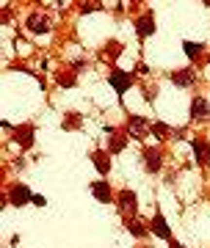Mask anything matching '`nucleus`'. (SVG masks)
Returning <instances> with one entry per match:
<instances>
[{
	"label": "nucleus",
	"instance_id": "nucleus-1",
	"mask_svg": "<svg viewBox=\"0 0 210 248\" xmlns=\"http://www.w3.org/2000/svg\"><path fill=\"white\" fill-rule=\"evenodd\" d=\"M136 83V75L133 72H124V69H111V75H108V86L119 94V97H124L127 91H130V86Z\"/></svg>",
	"mask_w": 210,
	"mask_h": 248
},
{
	"label": "nucleus",
	"instance_id": "nucleus-2",
	"mask_svg": "<svg viewBox=\"0 0 210 248\" xmlns=\"http://www.w3.org/2000/svg\"><path fill=\"white\" fill-rule=\"evenodd\" d=\"M116 207H119V213L124 215V218H136V210H139V196H136V190H130V187H124V190H119L116 193Z\"/></svg>",
	"mask_w": 210,
	"mask_h": 248
},
{
	"label": "nucleus",
	"instance_id": "nucleus-3",
	"mask_svg": "<svg viewBox=\"0 0 210 248\" xmlns=\"http://www.w3.org/2000/svg\"><path fill=\"white\" fill-rule=\"evenodd\" d=\"M88 190L94 193V199H97L100 204L116 202V193H114V187H111V182H108V179H94V182L88 185Z\"/></svg>",
	"mask_w": 210,
	"mask_h": 248
},
{
	"label": "nucleus",
	"instance_id": "nucleus-4",
	"mask_svg": "<svg viewBox=\"0 0 210 248\" xmlns=\"http://www.w3.org/2000/svg\"><path fill=\"white\" fill-rule=\"evenodd\" d=\"M127 135L130 138H147V135H152V122H147L144 116H130L127 119Z\"/></svg>",
	"mask_w": 210,
	"mask_h": 248
},
{
	"label": "nucleus",
	"instance_id": "nucleus-5",
	"mask_svg": "<svg viewBox=\"0 0 210 248\" xmlns=\"http://www.w3.org/2000/svg\"><path fill=\"white\" fill-rule=\"evenodd\" d=\"M149 232H152L158 240H166V243L175 240V234H172V229H169L166 218L160 215V210H155V215H152V221H149Z\"/></svg>",
	"mask_w": 210,
	"mask_h": 248
},
{
	"label": "nucleus",
	"instance_id": "nucleus-6",
	"mask_svg": "<svg viewBox=\"0 0 210 248\" xmlns=\"http://www.w3.org/2000/svg\"><path fill=\"white\" fill-rule=\"evenodd\" d=\"M191 152H193V160H196V166L205 169L210 163V141L208 138H193L191 141Z\"/></svg>",
	"mask_w": 210,
	"mask_h": 248
},
{
	"label": "nucleus",
	"instance_id": "nucleus-7",
	"mask_svg": "<svg viewBox=\"0 0 210 248\" xmlns=\"http://www.w3.org/2000/svg\"><path fill=\"white\" fill-rule=\"evenodd\" d=\"M141 157H144V169L149 174H158L160 166H163V152L158 149V146H147V149L141 152Z\"/></svg>",
	"mask_w": 210,
	"mask_h": 248
},
{
	"label": "nucleus",
	"instance_id": "nucleus-8",
	"mask_svg": "<svg viewBox=\"0 0 210 248\" xmlns=\"http://www.w3.org/2000/svg\"><path fill=\"white\" fill-rule=\"evenodd\" d=\"M9 204L11 207H25V204H31L34 202V193H31V187L28 185H14V187H9Z\"/></svg>",
	"mask_w": 210,
	"mask_h": 248
},
{
	"label": "nucleus",
	"instance_id": "nucleus-9",
	"mask_svg": "<svg viewBox=\"0 0 210 248\" xmlns=\"http://www.w3.org/2000/svg\"><path fill=\"white\" fill-rule=\"evenodd\" d=\"M188 116H191V122H208L210 119V105L205 97H191V110H188Z\"/></svg>",
	"mask_w": 210,
	"mask_h": 248
},
{
	"label": "nucleus",
	"instance_id": "nucleus-10",
	"mask_svg": "<svg viewBox=\"0 0 210 248\" xmlns=\"http://www.w3.org/2000/svg\"><path fill=\"white\" fill-rule=\"evenodd\" d=\"M133 22H136V36H139V39L155 36L158 25H155V17H152V14H141V17H136Z\"/></svg>",
	"mask_w": 210,
	"mask_h": 248
},
{
	"label": "nucleus",
	"instance_id": "nucleus-11",
	"mask_svg": "<svg viewBox=\"0 0 210 248\" xmlns=\"http://www.w3.org/2000/svg\"><path fill=\"white\" fill-rule=\"evenodd\" d=\"M14 141H17L22 149H34V143H36L34 124H19L17 130H14Z\"/></svg>",
	"mask_w": 210,
	"mask_h": 248
},
{
	"label": "nucleus",
	"instance_id": "nucleus-12",
	"mask_svg": "<svg viewBox=\"0 0 210 248\" xmlns=\"http://www.w3.org/2000/svg\"><path fill=\"white\" fill-rule=\"evenodd\" d=\"M25 28L36 36H44L47 31H50V17H47V14H28Z\"/></svg>",
	"mask_w": 210,
	"mask_h": 248
},
{
	"label": "nucleus",
	"instance_id": "nucleus-13",
	"mask_svg": "<svg viewBox=\"0 0 210 248\" xmlns=\"http://www.w3.org/2000/svg\"><path fill=\"white\" fill-rule=\"evenodd\" d=\"M172 83H175L177 89H191L196 86V72L191 66H185V69H175L172 72Z\"/></svg>",
	"mask_w": 210,
	"mask_h": 248
},
{
	"label": "nucleus",
	"instance_id": "nucleus-14",
	"mask_svg": "<svg viewBox=\"0 0 210 248\" xmlns=\"http://www.w3.org/2000/svg\"><path fill=\"white\" fill-rule=\"evenodd\" d=\"M88 157H91V163H94L100 179H105L108 174H111V152H91Z\"/></svg>",
	"mask_w": 210,
	"mask_h": 248
},
{
	"label": "nucleus",
	"instance_id": "nucleus-15",
	"mask_svg": "<svg viewBox=\"0 0 210 248\" xmlns=\"http://www.w3.org/2000/svg\"><path fill=\"white\" fill-rule=\"evenodd\" d=\"M105 133L111 135V143H108V152H111V155H119V152H124V146H127V141H130V135H127V133L119 135L114 127H105Z\"/></svg>",
	"mask_w": 210,
	"mask_h": 248
},
{
	"label": "nucleus",
	"instance_id": "nucleus-16",
	"mask_svg": "<svg viewBox=\"0 0 210 248\" xmlns=\"http://www.w3.org/2000/svg\"><path fill=\"white\" fill-rule=\"evenodd\" d=\"M124 229L130 232V234H133L136 240H144V237L149 234L147 226H144V223H141L139 218H133V215H130V218H124Z\"/></svg>",
	"mask_w": 210,
	"mask_h": 248
},
{
	"label": "nucleus",
	"instance_id": "nucleus-17",
	"mask_svg": "<svg viewBox=\"0 0 210 248\" xmlns=\"http://www.w3.org/2000/svg\"><path fill=\"white\" fill-rule=\"evenodd\" d=\"M122 42H111V45H105L103 47V53H100V58H105V61H108V58H111V63L116 61V58H119V55H122Z\"/></svg>",
	"mask_w": 210,
	"mask_h": 248
},
{
	"label": "nucleus",
	"instance_id": "nucleus-18",
	"mask_svg": "<svg viewBox=\"0 0 210 248\" xmlns=\"http://www.w3.org/2000/svg\"><path fill=\"white\" fill-rule=\"evenodd\" d=\"M183 53L191 58V61H199V55L205 53V45L202 42H183Z\"/></svg>",
	"mask_w": 210,
	"mask_h": 248
},
{
	"label": "nucleus",
	"instance_id": "nucleus-19",
	"mask_svg": "<svg viewBox=\"0 0 210 248\" xmlns=\"http://www.w3.org/2000/svg\"><path fill=\"white\" fill-rule=\"evenodd\" d=\"M152 135L155 138H175V130L166 122H152Z\"/></svg>",
	"mask_w": 210,
	"mask_h": 248
},
{
	"label": "nucleus",
	"instance_id": "nucleus-20",
	"mask_svg": "<svg viewBox=\"0 0 210 248\" xmlns=\"http://www.w3.org/2000/svg\"><path fill=\"white\" fill-rule=\"evenodd\" d=\"M83 127V116L80 113H67L64 116V130H80Z\"/></svg>",
	"mask_w": 210,
	"mask_h": 248
},
{
	"label": "nucleus",
	"instance_id": "nucleus-21",
	"mask_svg": "<svg viewBox=\"0 0 210 248\" xmlns=\"http://www.w3.org/2000/svg\"><path fill=\"white\" fill-rule=\"evenodd\" d=\"M78 80H75V72H64V75H58V86H64V89H72Z\"/></svg>",
	"mask_w": 210,
	"mask_h": 248
},
{
	"label": "nucleus",
	"instance_id": "nucleus-22",
	"mask_svg": "<svg viewBox=\"0 0 210 248\" xmlns=\"http://www.w3.org/2000/svg\"><path fill=\"white\" fill-rule=\"evenodd\" d=\"M70 69H72V72H83V69H86V61H75V63H70Z\"/></svg>",
	"mask_w": 210,
	"mask_h": 248
},
{
	"label": "nucleus",
	"instance_id": "nucleus-23",
	"mask_svg": "<svg viewBox=\"0 0 210 248\" xmlns=\"http://www.w3.org/2000/svg\"><path fill=\"white\" fill-rule=\"evenodd\" d=\"M31 204H36V207H44V204H47V199H44V196H39V193H34V202Z\"/></svg>",
	"mask_w": 210,
	"mask_h": 248
},
{
	"label": "nucleus",
	"instance_id": "nucleus-24",
	"mask_svg": "<svg viewBox=\"0 0 210 248\" xmlns=\"http://www.w3.org/2000/svg\"><path fill=\"white\" fill-rule=\"evenodd\" d=\"M169 248H185L183 243H177V240H172V243H169Z\"/></svg>",
	"mask_w": 210,
	"mask_h": 248
},
{
	"label": "nucleus",
	"instance_id": "nucleus-25",
	"mask_svg": "<svg viewBox=\"0 0 210 248\" xmlns=\"http://www.w3.org/2000/svg\"><path fill=\"white\" fill-rule=\"evenodd\" d=\"M139 248H149V246H139Z\"/></svg>",
	"mask_w": 210,
	"mask_h": 248
}]
</instances>
